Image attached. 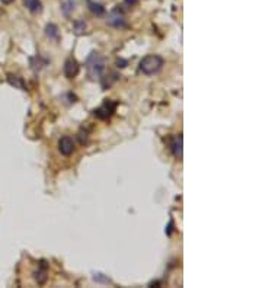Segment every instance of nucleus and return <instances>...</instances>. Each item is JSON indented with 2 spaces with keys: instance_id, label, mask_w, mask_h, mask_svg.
Masks as SVG:
<instances>
[{
  "instance_id": "11",
  "label": "nucleus",
  "mask_w": 262,
  "mask_h": 288,
  "mask_svg": "<svg viewBox=\"0 0 262 288\" xmlns=\"http://www.w3.org/2000/svg\"><path fill=\"white\" fill-rule=\"evenodd\" d=\"M45 34H47V36L50 38V39H58V28H57V25H54V23H48L47 26H45Z\"/></svg>"
},
{
  "instance_id": "16",
  "label": "nucleus",
  "mask_w": 262,
  "mask_h": 288,
  "mask_svg": "<svg viewBox=\"0 0 262 288\" xmlns=\"http://www.w3.org/2000/svg\"><path fill=\"white\" fill-rule=\"evenodd\" d=\"M117 66H118V67H125V66H127V61L120 58V60H117Z\"/></svg>"
},
{
  "instance_id": "17",
  "label": "nucleus",
  "mask_w": 262,
  "mask_h": 288,
  "mask_svg": "<svg viewBox=\"0 0 262 288\" xmlns=\"http://www.w3.org/2000/svg\"><path fill=\"white\" fill-rule=\"evenodd\" d=\"M125 1V4H128V6H136L137 3H139V0H124Z\"/></svg>"
},
{
  "instance_id": "10",
  "label": "nucleus",
  "mask_w": 262,
  "mask_h": 288,
  "mask_svg": "<svg viewBox=\"0 0 262 288\" xmlns=\"http://www.w3.org/2000/svg\"><path fill=\"white\" fill-rule=\"evenodd\" d=\"M87 1V7L89 10L95 15V16H104L105 15V7L99 3H95L92 0H86Z\"/></svg>"
},
{
  "instance_id": "15",
  "label": "nucleus",
  "mask_w": 262,
  "mask_h": 288,
  "mask_svg": "<svg viewBox=\"0 0 262 288\" xmlns=\"http://www.w3.org/2000/svg\"><path fill=\"white\" fill-rule=\"evenodd\" d=\"M93 280H95L96 283H105V284H111V280H109V278H106V277H104L102 274H95V275H93Z\"/></svg>"
},
{
  "instance_id": "1",
  "label": "nucleus",
  "mask_w": 262,
  "mask_h": 288,
  "mask_svg": "<svg viewBox=\"0 0 262 288\" xmlns=\"http://www.w3.org/2000/svg\"><path fill=\"white\" fill-rule=\"evenodd\" d=\"M86 68L92 79L101 77L105 70V58L99 52H90V55L86 58Z\"/></svg>"
},
{
  "instance_id": "3",
  "label": "nucleus",
  "mask_w": 262,
  "mask_h": 288,
  "mask_svg": "<svg viewBox=\"0 0 262 288\" xmlns=\"http://www.w3.org/2000/svg\"><path fill=\"white\" fill-rule=\"evenodd\" d=\"M115 108H117V102H112L109 99H105V102L93 111L95 117L101 118V119H108L114 112H115Z\"/></svg>"
},
{
  "instance_id": "6",
  "label": "nucleus",
  "mask_w": 262,
  "mask_h": 288,
  "mask_svg": "<svg viewBox=\"0 0 262 288\" xmlns=\"http://www.w3.org/2000/svg\"><path fill=\"white\" fill-rule=\"evenodd\" d=\"M79 71H80L79 63H77L73 57L67 58L66 63H64V74H66L69 79H73V77H76V76L79 74Z\"/></svg>"
},
{
  "instance_id": "8",
  "label": "nucleus",
  "mask_w": 262,
  "mask_h": 288,
  "mask_svg": "<svg viewBox=\"0 0 262 288\" xmlns=\"http://www.w3.org/2000/svg\"><path fill=\"white\" fill-rule=\"evenodd\" d=\"M171 149H172L174 156H175L178 160H181V159H182V136H181V134H178V136L174 137L172 144H171Z\"/></svg>"
},
{
  "instance_id": "4",
  "label": "nucleus",
  "mask_w": 262,
  "mask_h": 288,
  "mask_svg": "<svg viewBox=\"0 0 262 288\" xmlns=\"http://www.w3.org/2000/svg\"><path fill=\"white\" fill-rule=\"evenodd\" d=\"M108 25H111L112 28H117V29H121V28H125L127 26V20H125V16L124 13L120 10V7L117 6V9H114L109 16H108Z\"/></svg>"
},
{
  "instance_id": "9",
  "label": "nucleus",
  "mask_w": 262,
  "mask_h": 288,
  "mask_svg": "<svg viewBox=\"0 0 262 288\" xmlns=\"http://www.w3.org/2000/svg\"><path fill=\"white\" fill-rule=\"evenodd\" d=\"M23 3H25V7L31 13H41V10H42L41 0H23Z\"/></svg>"
},
{
  "instance_id": "12",
  "label": "nucleus",
  "mask_w": 262,
  "mask_h": 288,
  "mask_svg": "<svg viewBox=\"0 0 262 288\" xmlns=\"http://www.w3.org/2000/svg\"><path fill=\"white\" fill-rule=\"evenodd\" d=\"M7 80H9V83H10L12 86H15V87H19L20 90H26V87H25V83H23V80H22L20 77L9 74Z\"/></svg>"
},
{
  "instance_id": "7",
  "label": "nucleus",
  "mask_w": 262,
  "mask_h": 288,
  "mask_svg": "<svg viewBox=\"0 0 262 288\" xmlns=\"http://www.w3.org/2000/svg\"><path fill=\"white\" fill-rule=\"evenodd\" d=\"M34 278H35V281H36L39 286H44V284L47 283V278H48V268H47V262H45V261L39 262L38 270L34 272Z\"/></svg>"
},
{
  "instance_id": "2",
  "label": "nucleus",
  "mask_w": 262,
  "mask_h": 288,
  "mask_svg": "<svg viewBox=\"0 0 262 288\" xmlns=\"http://www.w3.org/2000/svg\"><path fill=\"white\" fill-rule=\"evenodd\" d=\"M163 66V58L160 55H146L141 61H140V70L150 76L157 73Z\"/></svg>"
},
{
  "instance_id": "14",
  "label": "nucleus",
  "mask_w": 262,
  "mask_h": 288,
  "mask_svg": "<svg viewBox=\"0 0 262 288\" xmlns=\"http://www.w3.org/2000/svg\"><path fill=\"white\" fill-rule=\"evenodd\" d=\"M85 29H86L85 20H76V22H74V32H76L77 35H82V34L85 32Z\"/></svg>"
},
{
  "instance_id": "5",
  "label": "nucleus",
  "mask_w": 262,
  "mask_h": 288,
  "mask_svg": "<svg viewBox=\"0 0 262 288\" xmlns=\"http://www.w3.org/2000/svg\"><path fill=\"white\" fill-rule=\"evenodd\" d=\"M74 149H76V144H74L73 138H70L67 136L60 138V141H58V150H60V153L63 156H70L74 152Z\"/></svg>"
},
{
  "instance_id": "18",
  "label": "nucleus",
  "mask_w": 262,
  "mask_h": 288,
  "mask_svg": "<svg viewBox=\"0 0 262 288\" xmlns=\"http://www.w3.org/2000/svg\"><path fill=\"white\" fill-rule=\"evenodd\" d=\"M0 1H1L3 4H10V3H12L13 0H0Z\"/></svg>"
},
{
  "instance_id": "13",
  "label": "nucleus",
  "mask_w": 262,
  "mask_h": 288,
  "mask_svg": "<svg viewBox=\"0 0 262 288\" xmlns=\"http://www.w3.org/2000/svg\"><path fill=\"white\" fill-rule=\"evenodd\" d=\"M74 6H76V0H66V1L63 3V6H61L63 13L69 16V15L74 10Z\"/></svg>"
}]
</instances>
